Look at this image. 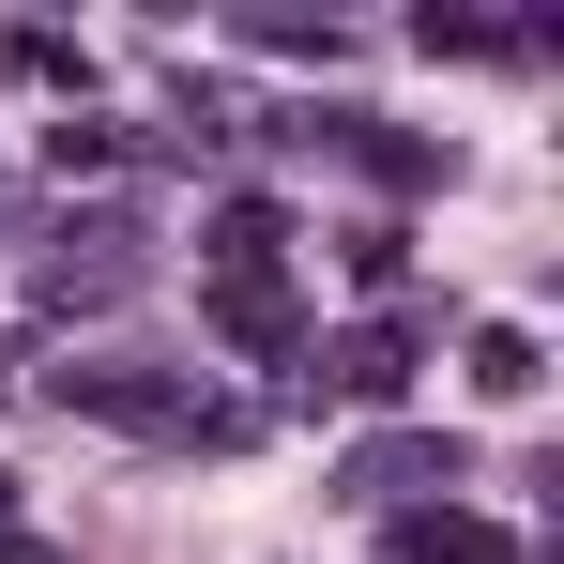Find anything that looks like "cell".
Returning a JSON list of instances; mask_svg holds the SVG:
<instances>
[{
  "instance_id": "1",
  "label": "cell",
  "mask_w": 564,
  "mask_h": 564,
  "mask_svg": "<svg viewBox=\"0 0 564 564\" xmlns=\"http://www.w3.org/2000/svg\"><path fill=\"white\" fill-rule=\"evenodd\" d=\"M138 275H153V229H138V214H62V245L31 260V305L77 321V305H122Z\"/></svg>"
},
{
  "instance_id": "5",
  "label": "cell",
  "mask_w": 564,
  "mask_h": 564,
  "mask_svg": "<svg viewBox=\"0 0 564 564\" xmlns=\"http://www.w3.org/2000/svg\"><path fill=\"white\" fill-rule=\"evenodd\" d=\"M381 534H397V564H519V534L473 519V503H397Z\"/></svg>"
},
{
  "instance_id": "12",
  "label": "cell",
  "mask_w": 564,
  "mask_h": 564,
  "mask_svg": "<svg viewBox=\"0 0 564 564\" xmlns=\"http://www.w3.org/2000/svg\"><path fill=\"white\" fill-rule=\"evenodd\" d=\"M0 550H15V473H0Z\"/></svg>"
},
{
  "instance_id": "10",
  "label": "cell",
  "mask_w": 564,
  "mask_h": 564,
  "mask_svg": "<svg viewBox=\"0 0 564 564\" xmlns=\"http://www.w3.org/2000/svg\"><path fill=\"white\" fill-rule=\"evenodd\" d=\"M245 46H275V62H336V15H245Z\"/></svg>"
},
{
  "instance_id": "9",
  "label": "cell",
  "mask_w": 564,
  "mask_h": 564,
  "mask_svg": "<svg viewBox=\"0 0 564 564\" xmlns=\"http://www.w3.org/2000/svg\"><path fill=\"white\" fill-rule=\"evenodd\" d=\"M336 260H351V290H397V275H412V229H381V214H367Z\"/></svg>"
},
{
  "instance_id": "8",
  "label": "cell",
  "mask_w": 564,
  "mask_h": 564,
  "mask_svg": "<svg viewBox=\"0 0 564 564\" xmlns=\"http://www.w3.org/2000/svg\"><path fill=\"white\" fill-rule=\"evenodd\" d=\"M0 77H31V93H62V77H93V62H77V31H46V15H31V31L0 46Z\"/></svg>"
},
{
  "instance_id": "11",
  "label": "cell",
  "mask_w": 564,
  "mask_h": 564,
  "mask_svg": "<svg viewBox=\"0 0 564 564\" xmlns=\"http://www.w3.org/2000/svg\"><path fill=\"white\" fill-rule=\"evenodd\" d=\"M15 381H31V351H15V336H0V397H15Z\"/></svg>"
},
{
  "instance_id": "4",
  "label": "cell",
  "mask_w": 564,
  "mask_h": 564,
  "mask_svg": "<svg viewBox=\"0 0 564 564\" xmlns=\"http://www.w3.org/2000/svg\"><path fill=\"white\" fill-rule=\"evenodd\" d=\"M412 351H427V336H412V321H351V336H336V351H321V381H336V397H351V412H397V397H412Z\"/></svg>"
},
{
  "instance_id": "3",
  "label": "cell",
  "mask_w": 564,
  "mask_h": 564,
  "mask_svg": "<svg viewBox=\"0 0 564 564\" xmlns=\"http://www.w3.org/2000/svg\"><path fill=\"white\" fill-rule=\"evenodd\" d=\"M412 488H473V443H427V427H381L367 458H351V503H412Z\"/></svg>"
},
{
  "instance_id": "2",
  "label": "cell",
  "mask_w": 564,
  "mask_h": 564,
  "mask_svg": "<svg viewBox=\"0 0 564 564\" xmlns=\"http://www.w3.org/2000/svg\"><path fill=\"white\" fill-rule=\"evenodd\" d=\"M198 275H214V290H290V214H275V198H214Z\"/></svg>"
},
{
  "instance_id": "7",
  "label": "cell",
  "mask_w": 564,
  "mask_h": 564,
  "mask_svg": "<svg viewBox=\"0 0 564 564\" xmlns=\"http://www.w3.org/2000/svg\"><path fill=\"white\" fill-rule=\"evenodd\" d=\"M122 153H138V138H122V122H77V107H62V122H46V169H62V184H93V169H122Z\"/></svg>"
},
{
  "instance_id": "6",
  "label": "cell",
  "mask_w": 564,
  "mask_h": 564,
  "mask_svg": "<svg viewBox=\"0 0 564 564\" xmlns=\"http://www.w3.org/2000/svg\"><path fill=\"white\" fill-rule=\"evenodd\" d=\"M473 397H488V412H519V397H534V381H550V351H534V321H473Z\"/></svg>"
}]
</instances>
